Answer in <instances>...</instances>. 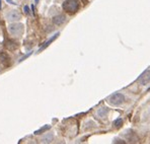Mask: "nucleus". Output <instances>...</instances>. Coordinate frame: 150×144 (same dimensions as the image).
Instances as JSON below:
<instances>
[{"instance_id": "f03ea898", "label": "nucleus", "mask_w": 150, "mask_h": 144, "mask_svg": "<svg viewBox=\"0 0 150 144\" xmlns=\"http://www.w3.org/2000/svg\"><path fill=\"white\" fill-rule=\"evenodd\" d=\"M8 32H9L10 35L14 37H21V35L23 34V31H25V28H23V24L21 23H13L8 26Z\"/></svg>"}, {"instance_id": "7ed1b4c3", "label": "nucleus", "mask_w": 150, "mask_h": 144, "mask_svg": "<svg viewBox=\"0 0 150 144\" xmlns=\"http://www.w3.org/2000/svg\"><path fill=\"white\" fill-rule=\"evenodd\" d=\"M125 101V96H123L122 94H112L109 97L108 101H109L111 105H114V106H119L121 104H123Z\"/></svg>"}, {"instance_id": "ddd939ff", "label": "nucleus", "mask_w": 150, "mask_h": 144, "mask_svg": "<svg viewBox=\"0 0 150 144\" xmlns=\"http://www.w3.org/2000/svg\"><path fill=\"white\" fill-rule=\"evenodd\" d=\"M6 1H7V2H9V3H12V4H14V3H13V2H12V0H6Z\"/></svg>"}, {"instance_id": "2eb2a0df", "label": "nucleus", "mask_w": 150, "mask_h": 144, "mask_svg": "<svg viewBox=\"0 0 150 144\" xmlns=\"http://www.w3.org/2000/svg\"><path fill=\"white\" fill-rule=\"evenodd\" d=\"M36 2H37V3H38V2H39V0H36Z\"/></svg>"}, {"instance_id": "1a4fd4ad", "label": "nucleus", "mask_w": 150, "mask_h": 144, "mask_svg": "<svg viewBox=\"0 0 150 144\" xmlns=\"http://www.w3.org/2000/svg\"><path fill=\"white\" fill-rule=\"evenodd\" d=\"M58 36H59V34H56L54 37H52V38H51V39L49 40V41H48V42H46V44H45V45H44L43 47H42L41 49H40V50H39V52H41V51H42V50H44V49H45L46 47H48V46H49L50 44L52 43V42H54V41H55V39H57V38H58Z\"/></svg>"}, {"instance_id": "f8f14e48", "label": "nucleus", "mask_w": 150, "mask_h": 144, "mask_svg": "<svg viewBox=\"0 0 150 144\" xmlns=\"http://www.w3.org/2000/svg\"><path fill=\"white\" fill-rule=\"evenodd\" d=\"M23 10H25V13H28V6H25V7H23Z\"/></svg>"}, {"instance_id": "f257e3e1", "label": "nucleus", "mask_w": 150, "mask_h": 144, "mask_svg": "<svg viewBox=\"0 0 150 144\" xmlns=\"http://www.w3.org/2000/svg\"><path fill=\"white\" fill-rule=\"evenodd\" d=\"M63 8L69 13H74L79 8V1L78 0H66L63 3Z\"/></svg>"}, {"instance_id": "dca6fc26", "label": "nucleus", "mask_w": 150, "mask_h": 144, "mask_svg": "<svg viewBox=\"0 0 150 144\" xmlns=\"http://www.w3.org/2000/svg\"><path fill=\"white\" fill-rule=\"evenodd\" d=\"M149 90H150V88H149Z\"/></svg>"}, {"instance_id": "9b49d317", "label": "nucleus", "mask_w": 150, "mask_h": 144, "mask_svg": "<svg viewBox=\"0 0 150 144\" xmlns=\"http://www.w3.org/2000/svg\"><path fill=\"white\" fill-rule=\"evenodd\" d=\"M49 128H50V126H45V127H43L42 129H40L39 131H36V133H35V134H41L42 132L46 131V130H48Z\"/></svg>"}, {"instance_id": "20e7f679", "label": "nucleus", "mask_w": 150, "mask_h": 144, "mask_svg": "<svg viewBox=\"0 0 150 144\" xmlns=\"http://www.w3.org/2000/svg\"><path fill=\"white\" fill-rule=\"evenodd\" d=\"M5 18L7 21H18L21 18V14L19 13L17 10H9L7 13L5 14Z\"/></svg>"}, {"instance_id": "9d476101", "label": "nucleus", "mask_w": 150, "mask_h": 144, "mask_svg": "<svg viewBox=\"0 0 150 144\" xmlns=\"http://www.w3.org/2000/svg\"><path fill=\"white\" fill-rule=\"evenodd\" d=\"M122 124H123L122 119H118V120L115 121L114 125H115V127H121V126H122Z\"/></svg>"}, {"instance_id": "39448f33", "label": "nucleus", "mask_w": 150, "mask_h": 144, "mask_svg": "<svg viewBox=\"0 0 150 144\" xmlns=\"http://www.w3.org/2000/svg\"><path fill=\"white\" fill-rule=\"evenodd\" d=\"M149 81H150V71L149 70H146V71H144L139 76L138 82L141 85H146V84H148Z\"/></svg>"}, {"instance_id": "4468645a", "label": "nucleus", "mask_w": 150, "mask_h": 144, "mask_svg": "<svg viewBox=\"0 0 150 144\" xmlns=\"http://www.w3.org/2000/svg\"><path fill=\"white\" fill-rule=\"evenodd\" d=\"M0 9H1V0H0Z\"/></svg>"}, {"instance_id": "6e6552de", "label": "nucleus", "mask_w": 150, "mask_h": 144, "mask_svg": "<svg viewBox=\"0 0 150 144\" xmlns=\"http://www.w3.org/2000/svg\"><path fill=\"white\" fill-rule=\"evenodd\" d=\"M108 112H109V110L108 109H105V108H100V110L98 111V116L100 117V118H105V116H107V114H108Z\"/></svg>"}, {"instance_id": "0eeeda50", "label": "nucleus", "mask_w": 150, "mask_h": 144, "mask_svg": "<svg viewBox=\"0 0 150 144\" xmlns=\"http://www.w3.org/2000/svg\"><path fill=\"white\" fill-rule=\"evenodd\" d=\"M53 138H54V135H53L52 133H48V134H46L44 137H42L41 142L42 143H50L53 141Z\"/></svg>"}, {"instance_id": "423d86ee", "label": "nucleus", "mask_w": 150, "mask_h": 144, "mask_svg": "<svg viewBox=\"0 0 150 144\" xmlns=\"http://www.w3.org/2000/svg\"><path fill=\"white\" fill-rule=\"evenodd\" d=\"M65 21H66V16L63 14H59L53 18V23L56 24V26H61V24H63Z\"/></svg>"}]
</instances>
